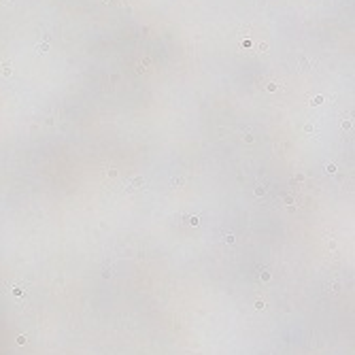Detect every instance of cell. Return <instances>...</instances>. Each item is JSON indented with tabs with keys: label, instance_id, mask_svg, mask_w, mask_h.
<instances>
[{
	"label": "cell",
	"instance_id": "cell-1",
	"mask_svg": "<svg viewBox=\"0 0 355 355\" xmlns=\"http://www.w3.org/2000/svg\"><path fill=\"white\" fill-rule=\"evenodd\" d=\"M13 293H15V295H21V293H24V289H21V287H15V289H13Z\"/></svg>",
	"mask_w": 355,
	"mask_h": 355
}]
</instances>
